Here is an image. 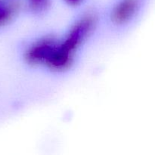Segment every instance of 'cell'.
Returning <instances> with one entry per match:
<instances>
[{
  "mask_svg": "<svg viewBox=\"0 0 155 155\" xmlns=\"http://www.w3.org/2000/svg\"><path fill=\"white\" fill-rule=\"evenodd\" d=\"M96 19L92 15L83 17L72 27L64 42H59L48 66L56 71H64L71 66L76 50L95 27Z\"/></svg>",
  "mask_w": 155,
  "mask_h": 155,
  "instance_id": "6da1fadb",
  "label": "cell"
},
{
  "mask_svg": "<svg viewBox=\"0 0 155 155\" xmlns=\"http://www.w3.org/2000/svg\"><path fill=\"white\" fill-rule=\"evenodd\" d=\"M59 42L52 37L39 40L30 47L26 53V60L32 64H45L48 66L52 58Z\"/></svg>",
  "mask_w": 155,
  "mask_h": 155,
  "instance_id": "7a4b0ae2",
  "label": "cell"
},
{
  "mask_svg": "<svg viewBox=\"0 0 155 155\" xmlns=\"http://www.w3.org/2000/svg\"><path fill=\"white\" fill-rule=\"evenodd\" d=\"M137 7V0H123L114 9L111 15L112 21L117 24L127 22L135 15Z\"/></svg>",
  "mask_w": 155,
  "mask_h": 155,
  "instance_id": "3957f363",
  "label": "cell"
},
{
  "mask_svg": "<svg viewBox=\"0 0 155 155\" xmlns=\"http://www.w3.org/2000/svg\"><path fill=\"white\" fill-rule=\"evenodd\" d=\"M49 4V0H30V6L33 11L41 12L45 11Z\"/></svg>",
  "mask_w": 155,
  "mask_h": 155,
  "instance_id": "277c9868",
  "label": "cell"
},
{
  "mask_svg": "<svg viewBox=\"0 0 155 155\" xmlns=\"http://www.w3.org/2000/svg\"><path fill=\"white\" fill-rule=\"evenodd\" d=\"M15 12V8L6 7L0 5V24L6 22L8 21Z\"/></svg>",
  "mask_w": 155,
  "mask_h": 155,
  "instance_id": "5b68a950",
  "label": "cell"
},
{
  "mask_svg": "<svg viewBox=\"0 0 155 155\" xmlns=\"http://www.w3.org/2000/svg\"><path fill=\"white\" fill-rule=\"evenodd\" d=\"M67 2L70 5H77L81 2V0H66Z\"/></svg>",
  "mask_w": 155,
  "mask_h": 155,
  "instance_id": "8992f818",
  "label": "cell"
}]
</instances>
